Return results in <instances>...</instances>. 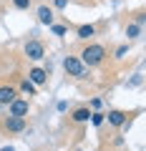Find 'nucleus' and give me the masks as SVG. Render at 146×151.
I'll return each instance as SVG.
<instances>
[{
    "label": "nucleus",
    "instance_id": "nucleus-1",
    "mask_svg": "<svg viewBox=\"0 0 146 151\" xmlns=\"http://www.w3.org/2000/svg\"><path fill=\"white\" fill-rule=\"evenodd\" d=\"M78 60H81L88 70L101 68L108 60V48L103 43H96V40H86V43L81 45V50H78Z\"/></svg>",
    "mask_w": 146,
    "mask_h": 151
},
{
    "label": "nucleus",
    "instance_id": "nucleus-2",
    "mask_svg": "<svg viewBox=\"0 0 146 151\" xmlns=\"http://www.w3.org/2000/svg\"><path fill=\"white\" fill-rule=\"evenodd\" d=\"M63 70H65V76L73 78V81H86L88 76H91V70L78 60V55H65L63 58Z\"/></svg>",
    "mask_w": 146,
    "mask_h": 151
},
{
    "label": "nucleus",
    "instance_id": "nucleus-3",
    "mask_svg": "<svg viewBox=\"0 0 146 151\" xmlns=\"http://www.w3.org/2000/svg\"><path fill=\"white\" fill-rule=\"evenodd\" d=\"M23 55H25L28 60H33V63L43 60L45 58V43H43V40H38V38L25 40V43H23Z\"/></svg>",
    "mask_w": 146,
    "mask_h": 151
},
{
    "label": "nucleus",
    "instance_id": "nucleus-4",
    "mask_svg": "<svg viewBox=\"0 0 146 151\" xmlns=\"http://www.w3.org/2000/svg\"><path fill=\"white\" fill-rule=\"evenodd\" d=\"M28 129V121L25 119H20V116H10V113H8V116H3V119H0V131H3V134H23V131Z\"/></svg>",
    "mask_w": 146,
    "mask_h": 151
},
{
    "label": "nucleus",
    "instance_id": "nucleus-5",
    "mask_svg": "<svg viewBox=\"0 0 146 151\" xmlns=\"http://www.w3.org/2000/svg\"><path fill=\"white\" fill-rule=\"evenodd\" d=\"M106 121L111 129H121V126L131 124V113L129 111H121V108H111V111L106 113Z\"/></svg>",
    "mask_w": 146,
    "mask_h": 151
},
{
    "label": "nucleus",
    "instance_id": "nucleus-6",
    "mask_svg": "<svg viewBox=\"0 0 146 151\" xmlns=\"http://www.w3.org/2000/svg\"><path fill=\"white\" fill-rule=\"evenodd\" d=\"M25 78H28V81H30L35 88H43V86H48V70H45V68H38V65L28 68Z\"/></svg>",
    "mask_w": 146,
    "mask_h": 151
},
{
    "label": "nucleus",
    "instance_id": "nucleus-7",
    "mask_svg": "<svg viewBox=\"0 0 146 151\" xmlns=\"http://www.w3.org/2000/svg\"><path fill=\"white\" fill-rule=\"evenodd\" d=\"M20 96L15 83H0V106H10L15 98Z\"/></svg>",
    "mask_w": 146,
    "mask_h": 151
},
{
    "label": "nucleus",
    "instance_id": "nucleus-8",
    "mask_svg": "<svg viewBox=\"0 0 146 151\" xmlns=\"http://www.w3.org/2000/svg\"><path fill=\"white\" fill-rule=\"evenodd\" d=\"M8 113H10V116H20V119H25L28 113H30V101H28V98H15V101L8 106Z\"/></svg>",
    "mask_w": 146,
    "mask_h": 151
},
{
    "label": "nucleus",
    "instance_id": "nucleus-9",
    "mask_svg": "<svg viewBox=\"0 0 146 151\" xmlns=\"http://www.w3.org/2000/svg\"><path fill=\"white\" fill-rule=\"evenodd\" d=\"M35 15H38V23H43V25H48V28L55 23V13H53L50 5H38L35 8Z\"/></svg>",
    "mask_w": 146,
    "mask_h": 151
},
{
    "label": "nucleus",
    "instance_id": "nucleus-10",
    "mask_svg": "<svg viewBox=\"0 0 146 151\" xmlns=\"http://www.w3.org/2000/svg\"><path fill=\"white\" fill-rule=\"evenodd\" d=\"M96 33H98V28L93 25V23H83V25L76 28L78 40H93V38H96Z\"/></svg>",
    "mask_w": 146,
    "mask_h": 151
},
{
    "label": "nucleus",
    "instance_id": "nucleus-11",
    "mask_svg": "<svg viewBox=\"0 0 146 151\" xmlns=\"http://www.w3.org/2000/svg\"><path fill=\"white\" fill-rule=\"evenodd\" d=\"M88 119H91V108L88 106H78L70 111V121L73 124H88Z\"/></svg>",
    "mask_w": 146,
    "mask_h": 151
},
{
    "label": "nucleus",
    "instance_id": "nucleus-12",
    "mask_svg": "<svg viewBox=\"0 0 146 151\" xmlns=\"http://www.w3.org/2000/svg\"><path fill=\"white\" fill-rule=\"evenodd\" d=\"M15 88H18V93H23V96H28V98H30V96H35V93H38V88L33 86V83L28 81V78H20Z\"/></svg>",
    "mask_w": 146,
    "mask_h": 151
},
{
    "label": "nucleus",
    "instance_id": "nucleus-13",
    "mask_svg": "<svg viewBox=\"0 0 146 151\" xmlns=\"http://www.w3.org/2000/svg\"><path fill=\"white\" fill-rule=\"evenodd\" d=\"M141 33H144V23H129V25H126V38H129V40H136V38H141Z\"/></svg>",
    "mask_w": 146,
    "mask_h": 151
},
{
    "label": "nucleus",
    "instance_id": "nucleus-14",
    "mask_svg": "<svg viewBox=\"0 0 146 151\" xmlns=\"http://www.w3.org/2000/svg\"><path fill=\"white\" fill-rule=\"evenodd\" d=\"M88 121H91L93 126H103V124H106V113H103V111H91V119H88Z\"/></svg>",
    "mask_w": 146,
    "mask_h": 151
},
{
    "label": "nucleus",
    "instance_id": "nucleus-15",
    "mask_svg": "<svg viewBox=\"0 0 146 151\" xmlns=\"http://www.w3.org/2000/svg\"><path fill=\"white\" fill-rule=\"evenodd\" d=\"M10 3H13L15 10H28V8L33 5V0H10Z\"/></svg>",
    "mask_w": 146,
    "mask_h": 151
},
{
    "label": "nucleus",
    "instance_id": "nucleus-16",
    "mask_svg": "<svg viewBox=\"0 0 146 151\" xmlns=\"http://www.w3.org/2000/svg\"><path fill=\"white\" fill-rule=\"evenodd\" d=\"M126 53H129V45H119L114 58H116V60H121V58H126Z\"/></svg>",
    "mask_w": 146,
    "mask_h": 151
},
{
    "label": "nucleus",
    "instance_id": "nucleus-17",
    "mask_svg": "<svg viewBox=\"0 0 146 151\" xmlns=\"http://www.w3.org/2000/svg\"><path fill=\"white\" fill-rule=\"evenodd\" d=\"M50 30H53L55 35H65V30H68V28H65V25H55V23H53V25H50Z\"/></svg>",
    "mask_w": 146,
    "mask_h": 151
},
{
    "label": "nucleus",
    "instance_id": "nucleus-18",
    "mask_svg": "<svg viewBox=\"0 0 146 151\" xmlns=\"http://www.w3.org/2000/svg\"><path fill=\"white\" fill-rule=\"evenodd\" d=\"M53 5H55V10H65L68 8V0H53Z\"/></svg>",
    "mask_w": 146,
    "mask_h": 151
},
{
    "label": "nucleus",
    "instance_id": "nucleus-19",
    "mask_svg": "<svg viewBox=\"0 0 146 151\" xmlns=\"http://www.w3.org/2000/svg\"><path fill=\"white\" fill-rule=\"evenodd\" d=\"M101 106H103V101H101V98H93V101H91V106H88V108H91V111H98Z\"/></svg>",
    "mask_w": 146,
    "mask_h": 151
},
{
    "label": "nucleus",
    "instance_id": "nucleus-20",
    "mask_svg": "<svg viewBox=\"0 0 146 151\" xmlns=\"http://www.w3.org/2000/svg\"><path fill=\"white\" fill-rule=\"evenodd\" d=\"M0 151H15V149H13V146H3Z\"/></svg>",
    "mask_w": 146,
    "mask_h": 151
}]
</instances>
